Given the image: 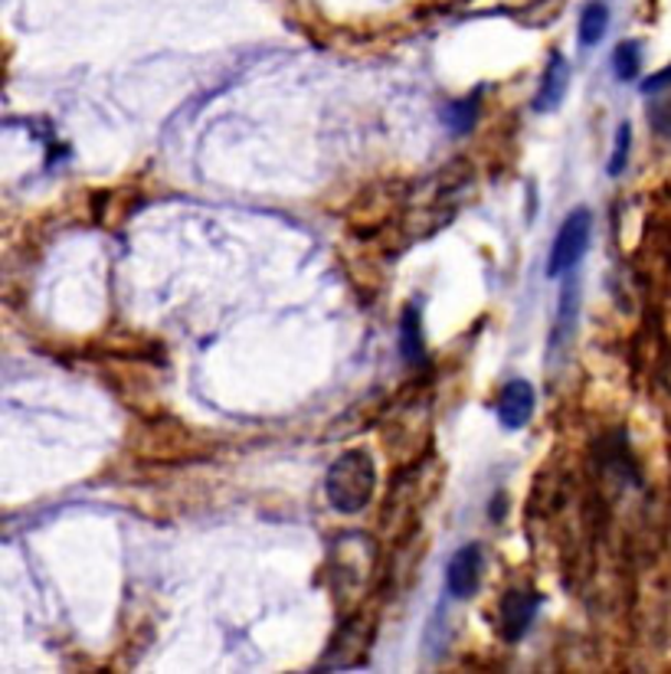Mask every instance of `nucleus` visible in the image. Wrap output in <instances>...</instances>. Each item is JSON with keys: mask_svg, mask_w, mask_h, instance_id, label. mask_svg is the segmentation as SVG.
Instances as JSON below:
<instances>
[{"mask_svg": "<svg viewBox=\"0 0 671 674\" xmlns=\"http://www.w3.org/2000/svg\"><path fill=\"white\" fill-rule=\"evenodd\" d=\"M589 229H593V216L583 206L564 220V226L557 229V236L551 243V256H547V276L551 279L564 276L567 269H574L576 263L583 259V253L589 246Z\"/></svg>", "mask_w": 671, "mask_h": 674, "instance_id": "nucleus-2", "label": "nucleus"}, {"mask_svg": "<svg viewBox=\"0 0 671 674\" xmlns=\"http://www.w3.org/2000/svg\"><path fill=\"white\" fill-rule=\"evenodd\" d=\"M567 86H571V66L561 53L551 56L547 69H544V79H541V89L534 98V108L537 111H554L561 108V101L567 96Z\"/></svg>", "mask_w": 671, "mask_h": 674, "instance_id": "nucleus-6", "label": "nucleus"}, {"mask_svg": "<svg viewBox=\"0 0 671 674\" xmlns=\"http://www.w3.org/2000/svg\"><path fill=\"white\" fill-rule=\"evenodd\" d=\"M629 148H632V128H629V121H622V125H619V131H616V148H613V158H609V174H613V178L626 171Z\"/></svg>", "mask_w": 671, "mask_h": 674, "instance_id": "nucleus-11", "label": "nucleus"}, {"mask_svg": "<svg viewBox=\"0 0 671 674\" xmlns=\"http://www.w3.org/2000/svg\"><path fill=\"white\" fill-rule=\"evenodd\" d=\"M669 86H671V66H665L662 73H656V76H649V79H646L642 93H649V96H652V93H662V89H669Z\"/></svg>", "mask_w": 671, "mask_h": 674, "instance_id": "nucleus-13", "label": "nucleus"}, {"mask_svg": "<svg viewBox=\"0 0 671 674\" xmlns=\"http://www.w3.org/2000/svg\"><path fill=\"white\" fill-rule=\"evenodd\" d=\"M534 416V386L528 381L504 384L498 396V422L504 429H524Z\"/></svg>", "mask_w": 671, "mask_h": 674, "instance_id": "nucleus-4", "label": "nucleus"}, {"mask_svg": "<svg viewBox=\"0 0 671 674\" xmlns=\"http://www.w3.org/2000/svg\"><path fill=\"white\" fill-rule=\"evenodd\" d=\"M579 282H576V276L574 279H567V286H564V291H561V308H557V338H564L571 328H574V321H576V304H579Z\"/></svg>", "mask_w": 671, "mask_h": 674, "instance_id": "nucleus-10", "label": "nucleus"}, {"mask_svg": "<svg viewBox=\"0 0 671 674\" xmlns=\"http://www.w3.org/2000/svg\"><path fill=\"white\" fill-rule=\"evenodd\" d=\"M374 488H377V469H374V459L364 452V449H348L341 452L328 475H324V491H328V501L334 511L341 514H358L371 504L374 498Z\"/></svg>", "mask_w": 671, "mask_h": 674, "instance_id": "nucleus-1", "label": "nucleus"}, {"mask_svg": "<svg viewBox=\"0 0 671 674\" xmlns=\"http://www.w3.org/2000/svg\"><path fill=\"white\" fill-rule=\"evenodd\" d=\"M537 602H541L537 596L521 592V589L504 596V602H501V632H504L508 642H518L528 632V625L537 616Z\"/></svg>", "mask_w": 671, "mask_h": 674, "instance_id": "nucleus-5", "label": "nucleus"}, {"mask_svg": "<svg viewBox=\"0 0 671 674\" xmlns=\"http://www.w3.org/2000/svg\"><path fill=\"white\" fill-rule=\"evenodd\" d=\"M606 30H609V7L606 3H589L583 10V17H579V40L586 46H593V43L603 40Z\"/></svg>", "mask_w": 671, "mask_h": 674, "instance_id": "nucleus-7", "label": "nucleus"}, {"mask_svg": "<svg viewBox=\"0 0 671 674\" xmlns=\"http://www.w3.org/2000/svg\"><path fill=\"white\" fill-rule=\"evenodd\" d=\"M400 351H403V357H406L409 364L423 357V331H419L416 308H406V311H403V321H400Z\"/></svg>", "mask_w": 671, "mask_h": 674, "instance_id": "nucleus-9", "label": "nucleus"}, {"mask_svg": "<svg viewBox=\"0 0 671 674\" xmlns=\"http://www.w3.org/2000/svg\"><path fill=\"white\" fill-rule=\"evenodd\" d=\"M481 570H484V560H481L479 544H469L462 547L449 567H446V589L456 596V599H469L481 582Z\"/></svg>", "mask_w": 671, "mask_h": 674, "instance_id": "nucleus-3", "label": "nucleus"}, {"mask_svg": "<svg viewBox=\"0 0 671 674\" xmlns=\"http://www.w3.org/2000/svg\"><path fill=\"white\" fill-rule=\"evenodd\" d=\"M639 66H642V46L636 40H626L616 46L613 53V69H616V79L619 83H632L639 76Z\"/></svg>", "mask_w": 671, "mask_h": 674, "instance_id": "nucleus-8", "label": "nucleus"}, {"mask_svg": "<svg viewBox=\"0 0 671 674\" xmlns=\"http://www.w3.org/2000/svg\"><path fill=\"white\" fill-rule=\"evenodd\" d=\"M446 125L452 128V131H469L472 128V121H476V101L469 98V101H456V105H449L446 108Z\"/></svg>", "mask_w": 671, "mask_h": 674, "instance_id": "nucleus-12", "label": "nucleus"}]
</instances>
